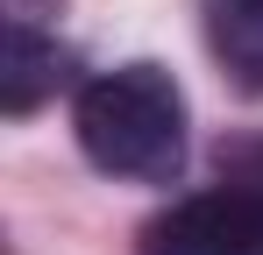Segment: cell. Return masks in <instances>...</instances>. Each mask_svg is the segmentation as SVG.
I'll list each match as a JSON object with an SVG mask.
<instances>
[{
    "label": "cell",
    "instance_id": "4",
    "mask_svg": "<svg viewBox=\"0 0 263 255\" xmlns=\"http://www.w3.org/2000/svg\"><path fill=\"white\" fill-rule=\"evenodd\" d=\"M206 42L242 92H263V0H206Z\"/></svg>",
    "mask_w": 263,
    "mask_h": 255
},
{
    "label": "cell",
    "instance_id": "2",
    "mask_svg": "<svg viewBox=\"0 0 263 255\" xmlns=\"http://www.w3.org/2000/svg\"><path fill=\"white\" fill-rule=\"evenodd\" d=\"M256 241H263V220L228 184L192 192L142 227V255H256Z\"/></svg>",
    "mask_w": 263,
    "mask_h": 255
},
{
    "label": "cell",
    "instance_id": "1",
    "mask_svg": "<svg viewBox=\"0 0 263 255\" xmlns=\"http://www.w3.org/2000/svg\"><path fill=\"white\" fill-rule=\"evenodd\" d=\"M71 121H79V149L107 177L164 184L185 163V92L164 64H121L86 78Z\"/></svg>",
    "mask_w": 263,
    "mask_h": 255
},
{
    "label": "cell",
    "instance_id": "3",
    "mask_svg": "<svg viewBox=\"0 0 263 255\" xmlns=\"http://www.w3.org/2000/svg\"><path fill=\"white\" fill-rule=\"evenodd\" d=\"M64 78V50L57 36H43L36 22L7 14V42H0V107L7 114H29L36 99H50Z\"/></svg>",
    "mask_w": 263,
    "mask_h": 255
},
{
    "label": "cell",
    "instance_id": "6",
    "mask_svg": "<svg viewBox=\"0 0 263 255\" xmlns=\"http://www.w3.org/2000/svg\"><path fill=\"white\" fill-rule=\"evenodd\" d=\"M256 255H263V241H256Z\"/></svg>",
    "mask_w": 263,
    "mask_h": 255
},
{
    "label": "cell",
    "instance_id": "5",
    "mask_svg": "<svg viewBox=\"0 0 263 255\" xmlns=\"http://www.w3.org/2000/svg\"><path fill=\"white\" fill-rule=\"evenodd\" d=\"M220 184L263 220V142H235V149H220Z\"/></svg>",
    "mask_w": 263,
    "mask_h": 255
}]
</instances>
